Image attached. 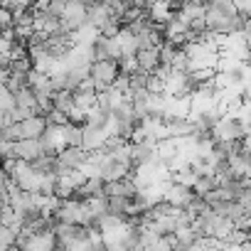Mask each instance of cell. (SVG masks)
Segmentation results:
<instances>
[{"label": "cell", "mask_w": 251, "mask_h": 251, "mask_svg": "<svg viewBox=\"0 0 251 251\" xmlns=\"http://www.w3.org/2000/svg\"><path fill=\"white\" fill-rule=\"evenodd\" d=\"M118 76H121V67L113 59H101V62H94L91 64V81L96 84L99 94L113 89V84L118 81Z\"/></svg>", "instance_id": "obj_1"}, {"label": "cell", "mask_w": 251, "mask_h": 251, "mask_svg": "<svg viewBox=\"0 0 251 251\" xmlns=\"http://www.w3.org/2000/svg\"><path fill=\"white\" fill-rule=\"evenodd\" d=\"M42 155H45L42 141H20V143H15V160H20V163H35Z\"/></svg>", "instance_id": "obj_4"}, {"label": "cell", "mask_w": 251, "mask_h": 251, "mask_svg": "<svg viewBox=\"0 0 251 251\" xmlns=\"http://www.w3.org/2000/svg\"><path fill=\"white\" fill-rule=\"evenodd\" d=\"M84 25H89V3H79V0H74V3H67V10L62 15V27L64 32L74 35L79 32Z\"/></svg>", "instance_id": "obj_2"}, {"label": "cell", "mask_w": 251, "mask_h": 251, "mask_svg": "<svg viewBox=\"0 0 251 251\" xmlns=\"http://www.w3.org/2000/svg\"><path fill=\"white\" fill-rule=\"evenodd\" d=\"M52 108L59 111V113H64L67 118H72V113L76 111V96L72 91H57L52 96Z\"/></svg>", "instance_id": "obj_5"}, {"label": "cell", "mask_w": 251, "mask_h": 251, "mask_svg": "<svg viewBox=\"0 0 251 251\" xmlns=\"http://www.w3.org/2000/svg\"><path fill=\"white\" fill-rule=\"evenodd\" d=\"M89 155H91V153H86L84 148H67V151H62V153L57 155V160H59V173H64V170H81V168L89 163Z\"/></svg>", "instance_id": "obj_3"}]
</instances>
